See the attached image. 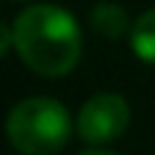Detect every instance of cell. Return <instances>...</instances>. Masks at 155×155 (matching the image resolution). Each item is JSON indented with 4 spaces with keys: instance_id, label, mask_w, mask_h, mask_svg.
I'll return each instance as SVG.
<instances>
[{
    "instance_id": "6da1fadb",
    "label": "cell",
    "mask_w": 155,
    "mask_h": 155,
    "mask_svg": "<svg viewBox=\"0 0 155 155\" xmlns=\"http://www.w3.org/2000/svg\"><path fill=\"white\" fill-rule=\"evenodd\" d=\"M15 52L40 78H63L81 61V26L63 6H26L12 23Z\"/></svg>"
},
{
    "instance_id": "7a4b0ae2",
    "label": "cell",
    "mask_w": 155,
    "mask_h": 155,
    "mask_svg": "<svg viewBox=\"0 0 155 155\" xmlns=\"http://www.w3.org/2000/svg\"><path fill=\"white\" fill-rule=\"evenodd\" d=\"M72 115L55 98H23L6 115V138L20 155H58L72 138Z\"/></svg>"
},
{
    "instance_id": "3957f363",
    "label": "cell",
    "mask_w": 155,
    "mask_h": 155,
    "mask_svg": "<svg viewBox=\"0 0 155 155\" xmlns=\"http://www.w3.org/2000/svg\"><path fill=\"white\" fill-rule=\"evenodd\" d=\"M129 104L118 92H98L81 106L75 121V132L83 144L104 147L121 138L129 127Z\"/></svg>"
},
{
    "instance_id": "277c9868",
    "label": "cell",
    "mask_w": 155,
    "mask_h": 155,
    "mask_svg": "<svg viewBox=\"0 0 155 155\" xmlns=\"http://www.w3.org/2000/svg\"><path fill=\"white\" fill-rule=\"evenodd\" d=\"M89 26L106 40H118L124 35H129L132 23H129V15L124 6L112 3V0H101V3L92 6L89 12Z\"/></svg>"
},
{
    "instance_id": "5b68a950",
    "label": "cell",
    "mask_w": 155,
    "mask_h": 155,
    "mask_svg": "<svg viewBox=\"0 0 155 155\" xmlns=\"http://www.w3.org/2000/svg\"><path fill=\"white\" fill-rule=\"evenodd\" d=\"M129 46H132V52H135L138 61L155 66V6L147 9V12H141V15L132 20Z\"/></svg>"
},
{
    "instance_id": "8992f818",
    "label": "cell",
    "mask_w": 155,
    "mask_h": 155,
    "mask_svg": "<svg viewBox=\"0 0 155 155\" xmlns=\"http://www.w3.org/2000/svg\"><path fill=\"white\" fill-rule=\"evenodd\" d=\"M9 49H15V38H12V26H6L0 20V58L6 55Z\"/></svg>"
},
{
    "instance_id": "52a82bcc",
    "label": "cell",
    "mask_w": 155,
    "mask_h": 155,
    "mask_svg": "<svg viewBox=\"0 0 155 155\" xmlns=\"http://www.w3.org/2000/svg\"><path fill=\"white\" fill-rule=\"evenodd\" d=\"M78 155H115V152H109V150H104V147H92L89 144L83 152H78Z\"/></svg>"
}]
</instances>
